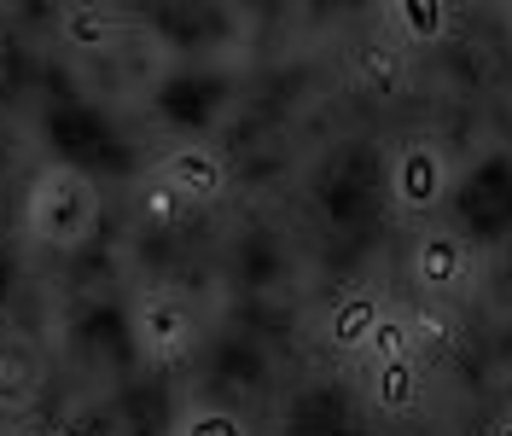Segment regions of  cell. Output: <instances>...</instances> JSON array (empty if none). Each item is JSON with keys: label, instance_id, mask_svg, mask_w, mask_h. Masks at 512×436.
Returning a JSON list of instances; mask_svg holds the SVG:
<instances>
[{"label": "cell", "instance_id": "obj_1", "mask_svg": "<svg viewBox=\"0 0 512 436\" xmlns=\"http://www.w3.org/2000/svg\"><path fill=\"white\" fill-rule=\"evenodd\" d=\"M88 221H94V192L82 175H47V187L35 198V233L41 239H53V245H70V239H82L88 233Z\"/></svg>", "mask_w": 512, "mask_h": 436}, {"label": "cell", "instance_id": "obj_2", "mask_svg": "<svg viewBox=\"0 0 512 436\" xmlns=\"http://www.w3.org/2000/svg\"><path fill=\"white\" fill-rule=\"evenodd\" d=\"M163 181H175V187L187 192L192 204H216L227 192V163L210 146H175V152H163Z\"/></svg>", "mask_w": 512, "mask_h": 436}, {"label": "cell", "instance_id": "obj_3", "mask_svg": "<svg viewBox=\"0 0 512 436\" xmlns=\"http://www.w3.org/2000/svg\"><path fill=\"white\" fill-rule=\"evenodd\" d=\"M390 187H396V204H402V210H431L448 187V163L431 152V146H408V152L396 157Z\"/></svg>", "mask_w": 512, "mask_h": 436}, {"label": "cell", "instance_id": "obj_4", "mask_svg": "<svg viewBox=\"0 0 512 436\" xmlns=\"http://www.w3.org/2000/svg\"><path fill=\"white\" fill-rule=\"evenodd\" d=\"M140 343L152 349V355H181L192 343V314L181 297H163V291H152L146 303H140Z\"/></svg>", "mask_w": 512, "mask_h": 436}, {"label": "cell", "instance_id": "obj_5", "mask_svg": "<svg viewBox=\"0 0 512 436\" xmlns=\"http://www.w3.org/2000/svg\"><path fill=\"white\" fill-rule=\"evenodd\" d=\"M379 320H384L379 291H355V297H344L338 309L326 314V343L344 349V355H355V349H367V338H373Z\"/></svg>", "mask_w": 512, "mask_h": 436}, {"label": "cell", "instance_id": "obj_6", "mask_svg": "<svg viewBox=\"0 0 512 436\" xmlns=\"http://www.w3.org/2000/svg\"><path fill=\"white\" fill-rule=\"evenodd\" d=\"M355 76L367 82V94L373 99H396L408 88V59H402V47H390V41H361L355 47Z\"/></svg>", "mask_w": 512, "mask_h": 436}, {"label": "cell", "instance_id": "obj_7", "mask_svg": "<svg viewBox=\"0 0 512 436\" xmlns=\"http://www.w3.org/2000/svg\"><path fill=\"white\" fill-rule=\"evenodd\" d=\"M414 274L425 291H454L460 274H466V245L454 233H425L414 250Z\"/></svg>", "mask_w": 512, "mask_h": 436}, {"label": "cell", "instance_id": "obj_8", "mask_svg": "<svg viewBox=\"0 0 512 436\" xmlns=\"http://www.w3.org/2000/svg\"><path fill=\"white\" fill-rule=\"evenodd\" d=\"M373 402H379L384 413H414V407H419V373H414V355L379 361V373H373Z\"/></svg>", "mask_w": 512, "mask_h": 436}, {"label": "cell", "instance_id": "obj_9", "mask_svg": "<svg viewBox=\"0 0 512 436\" xmlns=\"http://www.w3.org/2000/svg\"><path fill=\"white\" fill-rule=\"evenodd\" d=\"M117 35H123V24H117L111 12H99V6H76V12H64V41H70V47H82V53L111 47Z\"/></svg>", "mask_w": 512, "mask_h": 436}, {"label": "cell", "instance_id": "obj_10", "mask_svg": "<svg viewBox=\"0 0 512 436\" xmlns=\"http://www.w3.org/2000/svg\"><path fill=\"white\" fill-rule=\"evenodd\" d=\"M390 18H396V30L414 35V41H443L454 12L437 6V0H396V6H390Z\"/></svg>", "mask_w": 512, "mask_h": 436}, {"label": "cell", "instance_id": "obj_11", "mask_svg": "<svg viewBox=\"0 0 512 436\" xmlns=\"http://www.w3.org/2000/svg\"><path fill=\"white\" fill-rule=\"evenodd\" d=\"M187 210H192V198L175 187V181H163V175H152V181L140 187V216L146 221H163V227H169V221H181Z\"/></svg>", "mask_w": 512, "mask_h": 436}, {"label": "cell", "instance_id": "obj_12", "mask_svg": "<svg viewBox=\"0 0 512 436\" xmlns=\"http://www.w3.org/2000/svg\"><path fill=\"white\" fill-rule=\"evenodd\" d=\"M367 355H373V361H396V355H414V326H408L402 314H396V320L384 314L379 326H373V338H367Z\"/></svg>", "mask_w": 512, "mask_h": 436}, {"label": "cell", "instance_id": "obj_13", "mask_svg": "<svg viewBox=\"0 0 512 436\" xmlns=\"http://www.w3.org/2000/svg\"><path fill=\"white\" fill-rule=\"evenodd\" d=\"M181 436H245V419L227 413V407H198L187 425H181Z\"/></svg>", "mask_w": 512, "mask_h": 436}, {"label": "cell", "instance_id": "obj_14", "mask_svg": "<svg viewBox=\"0 0 512 436\" xmlns=\"http://www.w3.org/2000/svg\"><path fill=\"white\" fill-rule=\"evenodd\" d=\"M35 367L24 361V349H12V343H0V402H12V396H24L30 390Z\"/></svg>", "mask_w": 512, "mask_h": 436}, {"label": "cell", "instance_id": "obj_15", "mask_svg": "<svg viewBox=\"0 0 512 436\" xmlns=\"http://www.w3.org/2000/svg\"><path fill=\"white\" fill-rule=\"evenodd\" d=\"M408 326H414V349L419 343H425V349H448V343H454V320H443L437 309L408 314Z\"/></svg>", "mask_w": 512, "mask_h": 436}, {"label": "cell", "instance_id": "obj_16", "mask_svg": "<svg viewBox=\"0 0 512 436\" xmlns=\"http://www.w3.org/2000/svg\"><path fill=\"white\" fill-rule=\"evenodd\" d=\"M495 436H512V419H501V431H495Z\"/></svg>", "mask_w": 512, "mask_h": 436}, {"label": "cell", "instance_id": "obj_17", "mask_svg": "<svg viewBox=\"0 0 512 436\" xmlns=\"http://www.w3.org/2000/svg\"><path fill=\"white\" fill-rule=\"evenodd\" d=\"M53 436H70V431H53Z\"/></svg>", "mask_w": 512, "mask_h": 436}]
</instances>
